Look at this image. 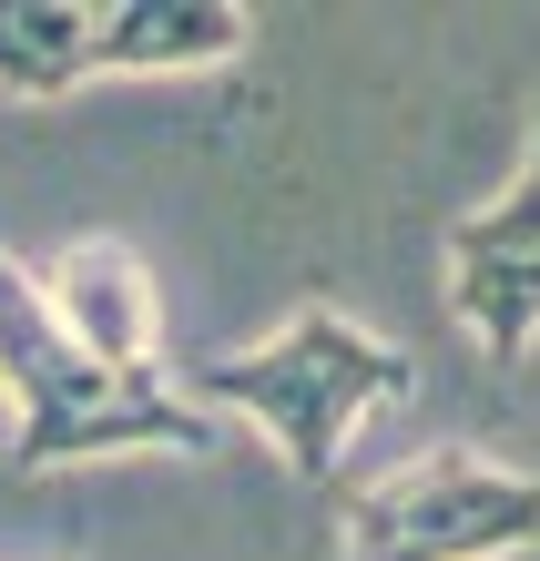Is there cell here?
<instances>
[{"instance_id": "obj_1", "label": "cell", "mask_w": 540, "mask_h": 561, "mask_svg": "<svg viewBox=\"0 0 540 561\" xmlns=\"http://www.w3.org/2000/svg\"><path fill=\"white\" fill-rule=\"evenodd\" d=\"M0 409H11V470H72V459H123V449H215V419L174 378H123L82 357L51 327L42 286L0 255Z\"/></svg>"}, {"instance_id": "obj_2", "label": "cell", "mask_w": 540, "mask_h": 561, "mask_svg": "<svg viewBox=\"0 0 540 561\" xmlns=\"http://www.w3.org/2000/svg\"><path fill=\"white\" fill-rule=\"evenodd\" d=\"M398 388H409V357H398L378 327H357L347 307H296L276 337H255V347L215 357V368H194L184 399L255 419L286 470L307 490H326L336 459H347V439H357V419L378 399H398Z\"/></svg>"}, {"instance_id": "obj_3", "label": "cell", "mask_w": 540, "mask_h": 561, "mask_svg": "<svg viewBox=\"0 0 540 561\" xmlns=\"http://www.w3.org/2000/svg\"><path fill=\"white\" fill-rule=\"evenodd\" d=\"M245 51L234 0H0V92L51 103L92 72H215Z\"/></svg>"}, {"instance_id": "obj_4", "label": "cell", "mask_w": 540, "mask_h": 561, "mask_svg": "<svg viewBox=\"0 0 540 561\" xmlns=\"http://www.w3.org/2000/svg\"><path fill=\"white\" fill-rule=\"evenodd\" d=\"M540 541V480L490 449H428L336 511V561H510Z\"/></svg>"}, {"instance_id": "obj_5", "label": "cell", "mask_w": 540, "mask_h": 561, "mask_svg": "<svg viewBox=\"0 0 540 561\" xmlns=\"http://www.w3.org/2000/svg\"><path fill=\"white\" fill-rule=\"evenodd\" d=\"M449 317L480 357H510L540 337V103H530V163L510 194L449 225Z\"/></svg>"}, {"instance_id": "obj_6", "label": "cell", "mask_w": 540, "mask_h": 561, "mask_svg": "<svg viewBox=\"0 0 540 561\" xmlns=\"http://www.w3.org/2000/svg\"><path fill=\"white\" fill-rule=\"evenodd\" d=\"M31 286H42L51 327L82 357H103V368H123V378H153L163 307H153V276H143V255H133L123 236H72V245H61V266L31 276Z\"/></svg>"}]
</instances>
